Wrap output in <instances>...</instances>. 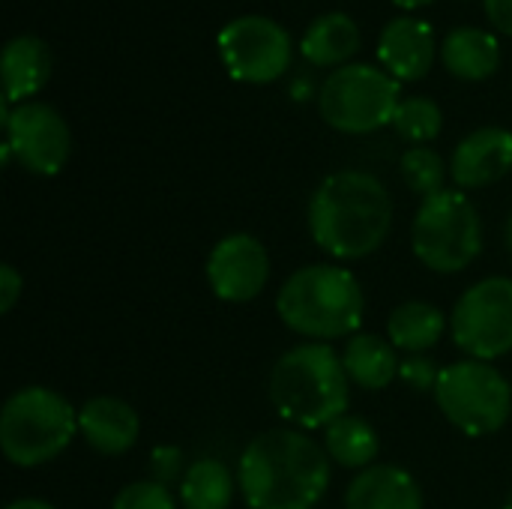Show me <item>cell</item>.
I'll return each mask as SVG.
<instances>
[{
    "label": "cell",
    "instance_id": "33",
    "mask_svg": "<svg viewBox=\"0 0 512 509\" xmlns=\"http://www.w3.org/2000/svg\"><path fill=\"white\" fill-rule=\"evenodd\" d=\"M507 243H510V249H512V213H510V222H507Z\"/></svg>",
    "mask_w": 512,
    "mask_h": 509
},
{
    "label": "cell",
    "instance_id": "17",
    "mask_svg": "<svg viewBox=\"0 0 512 509\" xmlns=\"http://www.w3.org/2000/svg\"><path fill=\"white\" fill-rule=\"evenodd\" d=\"M3 102H24L27 96H33L36 90H42V84L51 75V51L48 45L33 36H15L6 42L3 48Z\"/></svg>",
    "mask_w": 512,
    "mask_h": 509
},
{
    "label": "cell",
    "instance_id": "2",
    "mask_svg": "<svg viewBox=\"0 0 512 509\" xmlns=\"http://www.w3.org/2000/svg\"><path fill=\"white\" fill-rule=\"evenodd\" d=\"M393 228V198L369 171L330 174L309 201L312 240L339 261L378 252Z\"/></svg>",
    "mask_w": 512,
    "mask_h": 509
},
{
    "label": "cell",
    "instance_id": "12",
    "mask_svg": "<svg viewBox=\"0 0 512 509\" xmlns=\"http://www.w3.org/2000/svg\"><path fill=\"white\" fill-rule=\"evenodd\" d=\"M270 279V255L252 234H228L207 258L210 291L225 303L255 300Z\"/></svg>",
    "mask_w": 512,
    "mask_h": 509
},
{
    "label": "cell",
    "instance_id": "6",
    "mask_svg": "<svg viewBox=\"0 0 512 509\" xmlns=\"http://www.w3.org/2000/svg\"><path fill=\"white\" fill-rule=\"evenodd\" d=\"M411 243L417 258L435 273H459L483 252V222L474 201L456 189L423 198Z\"/></svg>",
    "mask_w": 512,
    "mask_h": 509
},
{
    "label": "cell",
    "instance_id": "28",
    "mask_svg": "<svg viewBox=\"0 0 512 509\" xmlns=\"http://www.w3.org/2000/svg\"><path fill=\"white\" fill-rule=\"evenodd\" d=\"M150 474L162 486L183 483V477H186V471H183V450H177V447H156L150 453Z\"/></svg>",
    "mask_w": 512,
    "mask_h": 509
},
{
    "label": "cell",
    "instance_id": "8",
    "mask_svg": "<svg viewBox=\"0 0 512 509\" xmlns=\"http://www.w3.org/2000/svg\"><path fill=\"white\" fill-rule=\"evenodd\" d=\"M399 102V81L372 63L339 66L318 96L321 117L345 135H366L393 123Z\"/></svg>",
    "mask_w": 512,
    "mask_h": 509
},
{
    "label": "cell",
    "instance_id": "3",
    "mask_svg": "<svg viewBox=\"0 0 512 509\" xmlns=\"http://www.w3.org/2000/svg\"><path fill=\"white\" fill-rule=\"evenodd\" d=\"M270 402L294 429H327L345 417L351 378L330 345L306 342L285 351L270 372Z\"/></svg>",
    "mask_w": 512,
    "mask_h": 509
},
{
    "label": "cell",
    "instance_id": "13",
    "mask_svg": "<svg viewBox=\"0 0 512 509\" xmlns=\"http://www.w3.org/2000/svg\"><path fill=\"white\" fill-rule=\"evenodd\" d=\"M378 57L396 81H420L435 63V30L417 15H399L384 24Z\"/></svg>",
    "mask_w": 512,
    "mask_h": 509
},
{
    "label": "cell",
    "instance_id": "14",
    "mask_svg": "<svg viewBox=\"0 0 512 509\" xmlns=\"http://www.w3.org/2000/svg\"><path fill=\"white\" fill-rule=\"evenodd\" d=\"M512 168V132L483 126L459 141L450 159V174L459 189H483L498 183Z\"/></svg>",
    "mask_w": 512,
    "mask_h": 509
},
{
    "label": "cell",
    "instance_id": "5",
    "mask_svg": "<svg viewBox=\"0 0 512 509\" xmlns=\"http://www.w3.org/2000/svg\"><path fill=\"white\" fill-rule=\"evenodd\" d=\"M75 432L78 411L48 387H24L0 411V450L15 468H39L57 459Z\"/></svg>",
    "mask_w": 512,
    "mask_h": 509
},
{
    "label": "cell",
    "instance_id": "29",
    "mask_svg": "<svg viewBox=\"0 0 512 509\" xmlns=\"http://www.w3.org/2000/svg\"><path fill=\"white\" fill-rule=\"evenodd\" d=\"M21 291H24L21 273L12 264H3L0 267V312H12V306L18 303Z\"/></svg>",
    "mask_w": 512,
    "mask_h": 509
},
{
    "label": "cell",
    "instance_id": "26",
    "mask_svg": "<svg viewBox=\"0 0 512 509\" xmlns=\"http://www.w3.org/2000/svg\"><path fill=\"white\" fill-rule=\"evenodd\" d=\"M111 509H174V498L168 486L156 480H141V483H129L126 489H120Z\"/></svg>",
    "mask_w": 512,
    "mask_h": 509
},
{
    "label": "cell",
    "instance_id": "22",
    "mask_svg": "<svg viewBox=\"0 0 512 509\" xmlns=\"http://www.w3.org/2000/svg\"><path fill=\"white\" fill-rule=\"evenodd\" d=\"M324 447H327V456L342 465V468H357V471H366L372 468V462L378 459L381 453V441H378V432L360 420V417H339L336 423H330L324 429Z\"/></svg>",
    "mask_w": 512,
    "mask_h": 509
},
{
    "label": "cell",
    "instance_id": "25",
    "mask_svg": "<svg viewBox=\"0 0 512 509\" xmlns=\"http://www.w3.org/2000/svg\"><path fill=\"white\" fill-rule=\"evenodd\" d=\"M402 177L405 183L429 198V195H438L444 192V180H447V165L444 159L432 150V147H411L405 156H402Z\"/></svg>",
    "mask_w": 512,
    "mask_h": 509
},
{
    "label": "cell",
    "instance_id": "16",
    "mask_svg": "<svg viewBox=\"0 0 512 509\" xmlns=\"http://www.w3.org/2000/svg\"><path fill=\"white\" fill-rule=\"evenodd\" d=\"M345 509H423V492L408 471L372 465L351 480Z\"/></svg>",
    "mask_w": 512,
    "mask_h": 509
},
{
    "label": "cell",
    "instance_id": "34",
    "mask_svg": "<svg viewBox=\"0 0 512 509\" xmlns=\"http://www.w3.org/2000/svg\"><path fill=\"white\" fill-rule=\"evenodd\" d=\"M504 509H512V489L510 495H507V501H504Z\"/></svg>",
    "mask_w": 512,
    "mask_h": 509
},
{
    "label": "cell",
    "instance_id": "15",
    "mask_svg": "<svg viewBox=\"0 0 512 509\" xmlns=\"http://www.w3.org/2000/svg\"><path fill=\"white\" fill-rule=\"evenodd\" d=\"M81 438L102 456H120L135 447L141 420L135 408L114 396H96L78 411Z\"/></svg>",
    "mask_w": 512,
    "mask_h": 509
},
{
    "label": "cell",
    "instance_id": "19",
    "mask_svg": "<svg viewBox=\"0 0 512 509\" xmlns=\"http://www.w3.org/2000/svg\"><path fill=\"white\" fill-rule=\"evenodd\" d=\"M444 66L462 81H483L501 63V42L495 33L480 27H456L441 45Z\"/></svg>",
    "mask_w": 512,
    "mask_h": 509
},
{
    "label": "cell",
    "instance_id": "23",
    "mask_svg": "<svg viewBox=\"0 0 512 509\" xmlns=\"http://www.w3.org/2000/svg\"><path fill=\"white\" fill-rule=\"evenodd\" d=\"M234 474L219 459H198L186 468L180 501L186 509H228L234 501Z\"/></svg>",
    "mask_w": 512,
    "mask_h": 509
},
{
    "label": "cell",
    "instance_id": "1",
    "mask_svg": "<svg viewBox=\"0 0 512 509\" xmlns=\"http://www.w3.org/2000/svg\"><path fill=\"white\" fill-rule=\"evenodd\" d=\"M237 480L252 509H315L330 486V456L303 429H270L246 444Z\"/></svg>",
    "mask_w": 512,
    "mask_h": 509
},
{
    "label": "cell",
    "instance_id": "31",
    "mask_svg": "<svg viewBox=\"0 0 512 509\" xmlns=\"http://www.w3.org/2000/svg\"><path fill=\"white\" fill-rule=\"evenodd\" d=\"M6 509H54V507H51V504H45V501H36V498H21V501L9 504Z\"/></svg>",
    "mask_w": 512,
    "mask_h": 509
},
{
    "label": "cell",
    "instance_id": "32",
    "mask_svg": "<svg viewBox=\"0 0 512 509\" xmlns=\"http://www.w3.org/2000/svg\"><path fill=\"white\" fill-rule=\"evenodd\" d=\"M399 9H405V12H411V9H420V6H429L432 0H393Z\"/></svg>",
    "mask_w": 512,
    "mask_h": 509
},
{
    "label": "cell",
    "instance_id": "20",
    "mask_svg": "<svg viewBox=\"0 0 512 509\" xmlns=\"http://www.w3.org/2000/svg\"><path fill=\"white\" fill-rule=\"evenodd\" d=\"M399 357L393 351V342H384L372 333H357L348 339L342 366L351 378V384L363 390H384L393 378H399Z\"/></svg>",
    "mask_w": 512,
    "mask_h": 509
},
{
    "label": "cell",
    "instance_id": "21",
    "mask_svg": "<svg viewBox=\"0 0 512 509\" xmlns=\"http://www.w3.org/2000/svg\"><path fill=\"white\" fill-rule=\"evenodd\" d=\"M444 330H447L444 312L423 300L402 303L387 321V339L393 342V348H402L408 354H423L435 348Z\"/></svg>",
    "mask_w": 512,
    "mask_h": 509
},
{
    "label": "cell",
    "instance_id": "18",
    "mask_svg": "<svg viewBox=\"0 0 512 509\" xmlns=\"http://www.w3.org/2000/svg\"><path fill=\"white\" fill-rule=\"evenodd\" d=\"M300 51L315 66H348V60L360 51V27L345 12H324L306 27Z\"/></svg>",
    "mask_w": 512,
    "mask_h": 509
},
{
    "label": "cell",
    "instance_id": "27",
    "mask_svg": "<svg viewBox=\"0 0 512 509\" xmlns=\"http://www.w3.org/2000/svg\"><path fill=\"white\" fill-rule=\"evenodd\" d=\"M399 378L417 390V393H435L438 381H441V369L435 366L432 357L426 354H408L402 363H399Z\"/></svg>",
    "mask_w": 512,
    "mask_h": 509
},
{
    "label": "cell",
    "instance_id": "30",
    "mask_svg": "<svg viewBox=\"0 0 512 509\" xmlns=\"http://www.w3.org/2000/svg\"><path fill=\"white\" fill-rule=\"evenodd\" d=\"M483 6H486L489 21H492L504 36H512V0H483Z\"/></svg>",
    "mask_w": 512,
    "mask_h": 509
},
{
    "label": "cell",
    "instance_id": "10",
    "mask_svg": "<svg viewBox=\"0 0 512 509\" xmlns=\"http://www.w3.org/2000/svg\"><path fill=\"white\" fill-rule=\"evenodd\" d=\"M219 54L234 81L270 84L291 63L288 30L267 15H240L219 30Z\"/></svg>",
    "mask_w": 512,
    "mask_h": 509
},
{
    "label": "cell",
    "instance_id": "11",
    "mask_svg": "<svg viewBox=\"0 0 512 509\" xmlns=\"http://www.w3.org/2000/svg\"><path fill=\"white\" fill-rule=\"evenodd\" d=\"M3 129L6 147L33 174L54 177L72 153V132L51 105L21 102L9 108L3 102Z\"/></svg>",
    "mask_w": 512,
    "mask_h": 509
},
{
    "label": "cell",
    "instance_id": "4",
    "mask_svg": "<svg viewBox=\"0 0 512 509\" xmlns=\"http://www.w3.org/2000/svg\"><path fill=\"white\" fill-rule=\"evenodd\" d=\"M366 297L354 273L336 264L300 267L279 288L276 312L282 324L309 339L357 336Z\"/></svg>",
    "mask_w": 512,
    "mask_h": 509
},
{
    "label": "cell",
    "instance_id": "24",
    "mask_svg": "<svg viewBox=\"0 0 512 509\" xmlns=\"http://www.w3.org/2000/svg\"><path fill=\"white\" fill-rule=\"evenodd\" d=\"M393 126L405 141L423 144V141L438 138L441 126H444V114H441L438 102H432L426 96H408L399 102Z\"/></svg>",
    "mask_w": 512,
    "mask_h": 509
},
{
    "label": "cell",
    "instance_id": "9",
    "mask_svg": "<svg viewBox=\"0 0 512 509\" xmlns=\"http://www.w3.org/2000/svg\"><path fill=\"white\" fill-rule=\"evenodd\" d=\"M453 342L471 360H498L512 351V279L492 276L468 288L450 318Z\"/></svg>",
    "mask_w": 512,
    "mask_h": 509
},
{
    "label": "cell",
    "instance_id": "7",
    "mask_svg": "<svg viewBox=\"0 0 512 509\" xmlns=\"http://www.w3.org/2000/svg\"><path fill=\"white\" fill-rule=\"evenodd\" d=\"M435 402L459 432L483 438L510 420L512 387L492 363L468 357L441 369Z\"/></svg>",
    "mask_w": 512,
    "mask_h": 509
}]
</instances>
